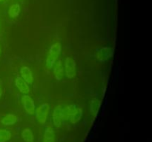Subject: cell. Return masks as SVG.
Masks as SVG:
<instances>
[{"label":"cell","instance_id":"cell-1","mask_svg":"<svg viewBox=\"0 0 152 142\" xmlns=\"http://www.w3.org/2000/svg\"><path fill=\"white\" fill-rule=\"evenodd\" d=\"M61 50H62V46L59 42H56L50 46L45 61L46 67L48 69H52L53 67L60 56Z\"/></svg>","mask_w":152,"mask_h":142},{"label":"cell","instance_id":"cell-5","mask_svg":"<svg viewBox=\"0 0 152 142\" xmlns=\"http://www.w3.org/2000/svg\"><path fill=\"white\" fill-rule=\"evenodd\" d=\"M22 103L25 112L28 115H34L35 113V103L29 95H24L22 96Z\"/></svg>","mask_w":152,"mask_h":142},{"label":"cell","instance_id":"cell-7","mask_svg":"<svg viewBox=\"0 0 152 142\" xmlns=\"http://www.w3.org/2000/svg\"><path fill=\"white\" fill-rule=\"evenodd\" d=\"M20 76L27 84H32L34 81V75L32 71L28 67L24 66L20 69Z\"/></svg>","mask_w":152,"mask_h":142},{"label":"cell","instance_id":"cell-4","mask_svg":"<svg viewBox=\"0 0 152 142\" xmlns=\"http://www.w3.org/2000/svg\"><path fill=\"white\" fill-rule=\"evenodd\" d=\"M65 72L68 78H74L77 75L76 62L72 58L66 57L65 59Z\"/></svg>","mask_w":152,"mask_h":142},{"label":"cell","instance_id":"cell-18","mask_svg":"<svg viewBox=\"0 0 152 142\" xmlns=\"http://www.w3.org/2000/svg\"><path fill=\"white\" fill-rule=\"evenodd\" d=\"M5 1V0H0V2H1V1Z\"/></svg>","mask_w":152,"mask_h":142},{"label":"cell","instance_id":"cell-3","mask_svg":"<svg viewBox=\"0 0 152 142\" xmlns=\"http://www.w3.org/2000/svg\"><path fill=\"white\" fill-rule=\"evenodd\" d=\"M114 56V49L109 47H102L97 49L95 53L96 59L100 62L110 60Z\"/></svg>","mask_w":152,"mask_h":142},{"label":"cell","instance_id":"cell-10","mask_svg":"<svg viewBox=\"0 0 152 142\" xmlns=\"http://www.w3.org/2000/svg\"><path fill=\"white\" fill-rule=\"evenodd\" d=\"M83 117V109L81 107H75L70 115V121L73 124L78 123Z\"/></svg>","mask_w":152,"mask_h":142},{"label":"cell","instance_id":"cell-8","mask_svg":"<svg viewBox=\"0 0 152 142\" xmlns=\"http://www.w3.org/2000/svg\"><path fill=\"white\" fill-rule=\"evenodd\" d=\"M53 72L55 78L57 81H61L64 76V66L61 59L58 60L53 66Z\"/></svg>","mask_w":152,"mask_h":142},{"label":"cell","instance_id":"cell-11","mask_svg":"<svg viewBox=\"0 0 152 142\" xmlns=\"http://www.w3.org/2000/svg\"><path fill=\"white\" fill-rule=\"evenodd\" d=\"M43 142H55V134L53 127L48 126L43 136Z\"/></svg>","mask_w":152,"mask_h":142},{"label":"cell","instance_id":"cell-17","mask_svg":"<svg viewBox=\"0 0 152 142\" xmlns=\"http://www.w3.org/2000/svg\"><path fill=\"white\" fill-rule=\"evenodd\" d=\"M1 96H2V89H1V86H0V98L1 97Z\"/></svg>","mask_w":152,"mask_h":142},{"label":"cell","instance_id":"cell-16","mask_svg":"<svg viewBox=\"0 0 152 142\" xmlns=\"http://www.w3.org/2000/svg\"><path fill=\"white\" fill-rule=\"evenodd\" d=\"M12 134L6 129H0V142H7L11 138Z\"/></svg>","mask_w":152,"mask_h":142},{"label":"cell","instance_id":"cell-2","mask_svg":"<svg viewBox=\"0 0 152 142\" xmlns=\"http://www.w3.org/2000/svg\"><path fill=\"white\" fill-rule=\"evenodd\" d=\"M50 111V104L43 103L38 106L35 110V115L37 121L39 124H44L46 122Z\"/></svg>","mask_w":152,"mask_h":142},{"label":"cell","instance_id":"cell-15","mask_svg":"<svg viewBox=\"0 0 152 142\" xmlns=\"http://www.w3.org/2000/svg\"><path fill=\"white\" fill-rule=\"evenodd\" d=\"M20 13V5L18 3H14L8 9V15L11 18H16Z\"/></svg>","mask_w":152,"mask_h":142},{"label":"cell","instance_id":"cell-14","mask_svg":"<svg viewBox=\"0 0 152 142\" xmlns=\"http://www.w3.org/2000/svg\"><path fill=\"white\" fill-rule=\"evenodd\" d=\"M22 138L23 139L25 142H34V134L33 132L30 129L25 128L22 132Z\"/></svg>","mask_w":152,"mask_h":142},{"label":"cell","instance_id":"cell-19","mask_svg":"<svg viewBox=\"0 0 152 142\" xmlns=\"http://www.w3.org/2000/svg\"><path fill=\"white\" fill-rule=\"evenodd\" d=\"M0 53H1V45H0Z\"/></svg>","mask_w":152,"mask_h":142},{"label":"cell","instance_id":"cell-6","mask_svg":"<svg viewBox=\"0 0 152 142\" xmlns=\"http://www.w3.org/2000/svg\"><path fill=\"white\" fill-rule=\"evenodd\" d=\"M53 124L55 127H59L63 121V108L61 106H57L53 111Z\"/></svg>","mask_w":152,"mask_h":142},{"label":"cell","instance_id":"cell-13","mask_svg":"<svg viewBox=\"0 0 152 142\" xmlns=\"http://www.w3.org/2000/svg\"><path fill=\"white\" fill-rule=\"evenodd\" d=\"M100 107V101L97 98L92 99L90 102V112L93 115H96Z\"/></svg>","mask_w":152,"mask_h":142},{"label":"cell","instance_id":"cell-9","mask_svg":"<svg viewBox=\"0 0 152 142\" xmlns=\"http://www.w3.org/2000/svg\"><path fill=\"white\" fill-rule=\"evenodd\" d=\"M15 85L19 90V92L23 93V94H28L31 91L28 84L19 75H18L15 79Z\"/></svg>","mask_w":152,"mask_h":142},{"label":"cell","instance_id":"cell-12","mask_svg":"<svg viewBox=\"0 0 152 142\" xmlns=\"http://www.w3.org/2000/svg\"><path fill=\"white\" fill-rule=\"evenodd\" d=\"M17 121V116L14 114H7L1 119V123L4 126L14 125Z\"/></svg>","mask_w":152,"mask_h":142}]
</instances>
